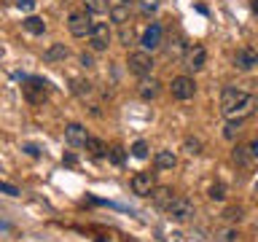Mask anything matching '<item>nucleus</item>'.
<instances>
[{"mask_svg":"<svg viewBox=\"0 0 258 242\" xmlns=\"http://www.w3.org/2000/svg\"><path fill=\"white\" fill-rule=\"evenodd\" d=\"M183 151L188 153V156H197V153H202V140H197V137H185Z\"/></svg>","mask_w":258,"mask_h":242,"instance_id":"nucleus-24","label":"nucleus"},{"mask_svg":"<svg viewBox=\"0 0 258 242\" xmlns=\"http://www.w3.org/2000/svg\"><path fill=\"white\" fill-rule=\"evenodd\" d=\"M110 46V27L105 22H94L92 32H89V48L92 51H105Z\"/></svg>","mask_w":258,"mask_h":242,"instance_id":"nucleus-7","label":"nucleus"},{"mask_svg":"<svg viewBox=\"0 0 258 242\" xmlns=\"http://www.w3.org/2000/svg\"><path fill=\"white\" fill-rule=\"evenodd\" d=\"M110 19L113 22H116L118 24V27H121V24H126L129 22V6L126 3H118V6H110Z\"/></svg>","mask_w":258,"mask_h":242,"instance_id":"nucleus-20","label":"nucleus"},{"mask_svg":"<svg viewBox=\"0 0 258 242\" xmlns=\"http://www.w3.org/2000/svg\"><path fill=\"white\" fill-rule=\"evenodd\" d=\"M185 51V46H183V38H175V40H169V46H167V56H183Z\"/></svg>","mask_w":258,"mask_h":242,"instance_id":"nucleus-25","label":"nucleus"},{"mask_svg":"<svg viewBox=\"0 0 258 242\" xmlns=\"http://www.w3.org/2000/svg\"><path fill=\"white\" fill-rule=\"evenodd\" d=\"M68 54H70V48L64 43H51L43 51V59L46 62H64V59H68Z\"/></svg>","mask_w":258,"mask_h":242,"instance_id":"nucleus-15","label":"nucleus"},{"mask_svg":"<svg viewBox=\"0 0 258 242\" xmlns=\"http://www.w3.org/2000/svg\"><path fill=\"white\" fill-rule=\"evenodd\" d=\"M255 105H258V97L253 92H247V89L226 86L221 92V110L229 121H242L255 110Z\"/></svg>","mask_w":258,"mask_h":242,"instance_id":"nucleus-1","label":"nucleus"},{"mask_svg":"<svg viewBox=\"0 0 258 242\" xmlns=\"http://www.w3.org/2000/svg\"><path fill=\"white\" fill-rule=\"evenodd\" d=\"M148 197H151V202H153L156 207H161V210H164V207L169 205V202L175 199V191L169 189V186H153Z\"/></svg>","mask_w":258,"mask_h":242,"instance_id":"nucleus-12","label":"nucleus"},{"mask_svg":"<svg viewBox=\"0 0 258 242\" xmlns=\"http://www.w3.org/2000/svg\"><path fill=\"white\" fill-rule=\"evenodd\" d=\"M135 40V32H132V27H126V24H121V43L124 46H129Z\"/></svg>","mask_w":258,"mask_h":242,"instance_id":"nucleus-31","label":"nucleus"},{"mask_svg":"<svg viewBox=\"0 0 258 242\" xmlns=\"http://www.w3.org/2000/svg\"><path fill=\"white\" fill-rule=\"evenodd\" d=\"M231 156H234V161H237L239 167H253V161H255V159H253V153L247 151V145H237Z\"/></svg>","mask_w":258,"mask_h":242,"instance_id":"nucleus-17","label":"nucleus"},{"mask_svg":"<svg viewBox=\"0 0 258 242\" xmlns=\"http://www.w3.org/2000/svg\"><path fill=\"white\" fill-rule=\"evenodd\" d=\"M169 92H172L175 100H191V97L197 94V81L191 76H177V78H172V84H169Z\"/></svg>","mask_w":258,"mask_h":242,"instance_id":"nucleus-8","label":"nucleus"},{"mask_svg":"<svg viewBox=\"0 0 258 242\" xmlns=\"http://www.w3.org/2000/svg\"><path fill=\"white\" fill-rule=\"evenodd\" d=\"M250 8H253V14H258V0H250Z\"/></svg>","mask_w":258,"mask_h":242,"instance_id":"nucleus-38","label":"nucleus"},{"mask_svg":"<svg viewBox=\"0 0 258 242\" xmlns=\"http://www.w3.org/2000/svg\"><path fill=\"white\" fill-rule=\"evenodd\" d=\"M247 151L253 153V159H258V140H253V143H250V145H247Z\"/></svg>","mask_w":258,"mask_h":242,"instance_id":"nucleus-35","label":"nucleus"},{"mask_svg":"<svg viewBox=\"0 0 258 242\" xmlns=\"http://www.w3.org/2000/svg\"><path fill=\"white\" fill-rule=\"evenodd\" d=\"M92 27H94L92 14H86V11H73V14L68 16V30H70V35H76V38H89Z\"/></svg>","mask_w":258,"mask_h":242,"instance_id":"nucleus-3","label":"nucleus"},{"mask_svg":"<svg viewBox=\"0 0 258 242\" xmlns=\"http://www.w3.org/2000/svg\"><path fill=\"white\" fill-rule=\"evenodd\" d=\"M164 210L169 213V218H172V221H177V223L191 221L194 213H197V210H194V202H191L188 197H175V199L169 202V205H167Z\"/></svg>","mask_w":258,"mask_h":242,"instance_id":"nucleus-2","label":"nucleus"},{"mask_svg":"<svg viewBox=\"0 0 258 242\" xmlns=\"http://www.w3.org/2000/svg\"><path fill=\"white\" fill-rule=\"evenodd\" d=\"M22 24H24V30H27L30 35H43L46 32V22L40 19V16H27Z\"/></svg>","mask_w":258,"mask_h":242,"instance_id":"nucleus-18","label":"nucleus"},{"mask_svg":"<svg viewBox=\"0 0 258 242\" xmlns=\"http://www.w3.org/2000/svg\"><path fill=\"white\" fill-rule=\"evenodd\" d=\"M215 242H239V231L234 226H226V229L215 231Z\"/></svg>","mask_w":258,"mask_h":242,"instance_id":"nucleus-23","label":"nucleus"},{"mask_svg":"<svg viewBox=\"0 0 258 242\" xmlns=\"http://www.w3.org/2000/svg\"><path fill=\"white\" fill-rule=\"evenodd\" d=\"M8 3H11V0H0V6H8Z\"/></svg>","mask_w":258,"mask_h":242,"instance_id":"nucleus-39","label":"nucleus"},{"mask_svg":"<svg viewBox=\"0 0 258 242\" xmlns=\"http://www.w3.org/2000/svg\"><path fill=\"white\" fill-rule=\"evenodd\" d=\"M78 59H81V65H84V68H94V59H92V54H86V51H84V54L78 56Z\"/></svg>","mask_w":258,"mask_h":242,"instance_id":"nucleus-34","label":"nucleus"},{"mask_svg":"<svg viewBox=\"0 0 258 242\" xmlns=\"http://www.w3.org/2000/svg\"><path fill=\"white\" fill-rule=\"evenodd\" d=\"M239 124L242 121H229V124H226V140H234V137H237V132H239Z\"/></svg>","mask_w":258,"mask_h":242,"instance_id":"nucleus-30","label":"nucleus"},{"mask_svg":"<svg viewBox=\"0 0 258 242\" xmlns=\"http://www.w3.org/2000/svg\"><path fill=\"white\" fill-rule=\"evenodd\" d=\"M161 43H164V38H161V24L159 22H151L148 27H145L143 38H140L143 51H153V48H159Z\"/></svg>","mask_w":258,"mask_h":242,"instance_id":"nucleus-10","label":"nucleus"},{"mask_svg":"<svg viewBox=\"0 0 258 242\" xmlns=\"http://www.w3.org/2000/svg\"><path fill=\"white\" fill-rule=\"evenodd\" d=\"M16 8H19V11H32V8H35V0H16Z\"/></svg>","mask_w":258,"mask_h":242,"instance_id":"nucleus-33","label":"nucleus"},{"mask_svg":"<svg viewBox=\"0 0 258 242\" xmlns=\"http://www.w3.org/2000/svg\"><path fill=\"white\" fill-rule=\"evenodd\" d=\"M137 92H140L143 100H153V97H159L161 84H159L156 78H151V76H143V78H140V84H137Z\"/></svg>","mask_w":258,"mask_h":242,"instance_id":"nucleus-13","label":"nucleus"},{"mask_svg":"<svg viewBox=\"0 0 258 242\" xmlns=\"http://www.w3.org/2000/svg\"><path fill=\"white\" fill-rule=\"evenodd\" d=\"M64 164L73 167V164H76V156H73V153H68V156H64Z\"/></svg>","mask_w":258,"mask_h":242,"instance_id":"nucleus-37","label":"nucleus"},{"mask_svg":"<svg viewBox=\"0 0 258 242\" xmlns=\"http://www.w3.org/2000/svg\"><path fill=\"white\" fill-rule=\"evenodd\" d=\"M223 218L229 223H234V221H242V218H245V213H242V207H226L223 210Z\"/></svg>","mask_w":258,"mask_h":242,"instance_id":"nucleus-26","label":"nucleus"},{"mask_svg":"<svg viewBox=\"0 0 258 242\" xmlns=\"http://www.w3.org/2000/svg\"><path fill=\"white\" fill-rule=\"evenodd\" d=\"M97 242H105V239H102V237H100V239H97Z\"/></svg>","mask_w":258,"mask_h":242,"instance_id":"nucleus-41","label":"nucleus"},{"mask_svg":"<svg viewBox=\"0 0 258 242\" xmlns=\"http://www.w3.org/2000/svg\"><path fill=\"white\" fill-rule=\"evenodd\" d=\"M48 97V84L43 78H27V86H24V100L32 105H43Z\"/></svg>","mask_w":258,"mask_h":242,"instance_id":"nucleus-6","label":"nucleus"},{"mask_svg":"<svg viewBox=\"0 0 258 242\" xmlns=\"http://www.w3.org/2000/svg\"><path fill=\"white\" fill-rule=\"evenodd\" d=\"M84 11H86V14L102 16V14L110 11V3H108V0H84Z\"/></svg>","mask_w":258,"mask_h":242,"instance_id":"nucleus-19","label":"nucleus"},{"mask_svg":"<svg viewBox=\"0 0 258 242\" xmlns=\"http://www.w3.org/2000/svg\"><path fill=\"white\" fill-rule=\"evenodd\" d=\"M94 92V84L92 81H86V78H73V94L76 97H89Z\"/></svg>","mask_w":258,"mask_h":242,"instance_id":"nucleus-21","label":"nucleus"},{"mask_svg":"<svg viewBox=\"0 0 258 242\" xmlns=\"http://www.w3.org/2000/svg\"><path fill=\"white\" fill-rule=\"evenodd\" d=\"M0 194H8V197H19V189L11 183H0Z\"/></svg>","mask_w":258,"mask_h":242,"instance_id":"nucleus-32","label":"nucleus"},{"mask_svg":"<svg viewBox=\"0 0 258 242\" xmlns=\"http://www.w3.org/2000/svg\"><path fill=\"white\" fill-rule=\"evenodd\" d=\"M121 3H126V6H129V3H135V0H121Z\"/></svg>","mask_w":258,"mask_h":242,"instance_id":"nucleus-40","label":"nucleus"},{"mask_svg":"<svg viewBox=\"0 0 258 242\" xmlns=\"http://www.w3.org/2000/svg\"><path fill=\"white\" fill-rule=\"evenodd\" d=\"M132 156H135V159H145V156H148V143H145V140H137V143L132 145Z\"/></svg>","mask_w":258,"mask_h":242,"instance_id":"nucleus-28","label":"nucleus"},{"mask_svg":"<svg viewBox=\"0 0 258 242\" xmlns=\"http://www.w3.org/2000/svg\"><path fill=\"white\" fill-rule=\"evenodd\" d=\"M129 186H132V194H137V197H148L156 180H153V172H135Z\"/></svg>","mask_w":258,"mask_h":242,"instance_id":"nucleus-11","label":"nucleus"},{"mask_svg":"<svg viewBox=\"0 0 258 242\" xmlns=\"http://www.w3.org/2000/svg\"><path fill=\"white\" fill-rule=\"evenodd\" d=\"M210 199L223 202L226 199V186L223 183H213V186H210Z\"/></svg>","mask_w":258,"mask_h":242,"instance_id":"nucleus-27","label":"nucleus"},{"mask_svg":"<svg viewBox=\"0 0 258 242\" xmlns=\"http://www.w3.org/2000/svg\"><path fill=\"white\" fill-rule=\"evenodd\" d=\"M183 65H185V68H188L191 73H199V70L207 65V48L202 46V43L185 46V51H183Z\"/></svg>","mask_w":258,"mask_h":242,"instance_id":"nucleus-5","label":"nucleus"},{"mask_svg":"<svg viewBox=\"0 0 258 242\" xmlns=\"http://www.w3.org/2000/svg\"><path fill=\"white\" fill-rule=\"evenodd\" d=\"M126 68H129V73H135L137 78L151 76V70H153L151 51H132V54H129V59H126Z\"/></svg>","mask_w":258,"mask_h":242,"instance_id":"nucleus-4","label":"nucleus"},{"mask_svg":"<svg viewBox=\"0 0 258 242\" xmlns=\"http://www.w3.org/2000/svg\"><path fill=\"white\" fill-rule=\"evenodd\" d=\"M24 151H27L30 156H38V153H40V151H38V145H24Z\"/></svg>","mask_w":258,"mask_h":242,"instance_id":"nucleus-36","label":"nucleus"},{"mask_svg":"<svg viewBox=\"0 0 258 242\" xmlns=\"http://www.w3.org/2000/svg\"><path fill=\"white\" fill-rule=\"evenodd\" d=\"M108 156H110L113 164H124V148H121V145H113L108 151Z\"/></svg>","mask_w":258,"mask_h":242,"instance_id":"nucleus-29","label":"nucleus"},{"mask_svg":"<svg viewBox=\"0 0 258 242\" xmlns=\"http://www.w3.org/2000/svg\"><path fill=\"white\" fill-rule=\"evenodd\" d=\"M84 145H86V151H89V153H92V156H94V159H102V156H105V153H108V148H105V143L100 140V137H92V135H89Z\"/></svg>","mask_w":258,"mask_h":242,"instance_id":"nucleus-16","label":"nucleus"},{"mask_svg":"<svg viewBox=\"0 0 258 242\" xmlns=\"http://www.w3.org/2000/svg\"><path fill=\"white\" fill-rule=\"evenodd\" d=\"M234 68L242 70V73L258 68V51H255L253 46H242V48H237V54H234Z\"/></svg>","mask_w":258,"mask_h":242,"instance_id":"nucleus-9","label":"nucleus"},{"mask_svg":"<svg viewBox=\"0 0 258 242\" xmlns=\"http://www.w3.org/2000/svg\"><path fill=\"white\" fill-rule=\"evenodd\" d=\"M175 164H177V159H175L172 151H159L156 153V167L159 169H172Z\"/></svg>","mask_w":258,"mask_h":242,"instance_id":"nucleus-22","label":"nucleus"},{"mask_svg":"<svg viewBox=\"0 0 258 242\" xmlns=\"http://www.w3.org/2000/svg\"><path fill=\"white\" fill-rule=\"evenodd\" d=\"M255 194H258V183H255Z\"/></svg>","mask_w":258,"mask_h":242,"instance_id":"nucleus-42","label":"nucleus"},{"mask_svg":"<svg viewBox=\"0 0 258 242\" xmlns=\"http://www.w3.org/2000/svg\"><path fill=\"white\" fill-rule=\"evenodd\" d=\"M86 137H89V135H86V129L81 127V124H76V121L64 127V140H68L70 145H76V148H78V145H84V143H86Z\"/></svg>","mask_w":258,"mask_h":242,"instance_id":"nucleus-14","label":"nucleus"}]
</instances>
